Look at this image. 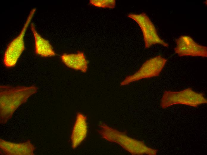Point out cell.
Masks as SVG:
<instances>
[{"instance_id": "10", "label": "cell", "mask_w": 207, "mask_h": 155, "mask_svg": "<svg viewBox=\"0 0 207 155\" xmlns=\"http://www.w3.org/2000/svg\"><path fill=\"white\" fill-rule=\"evenodd\" d=\"M61 60L68 68L83 73L87 72L88 62L84 53L78 51L74 53H64L61 56Z\"/></svg>"}, {"instance_id": "8", "label": "cell", "mask_w": 207, "mask_h": 155, "mask_svg": "<svg viewBox=\"0 0 207 155\" xmlns=\"http://www.w3.org/2000/svg\"><path fill=\"white\" fill-rule=\"evenodd\" d=\"M1 153L6 155H34V146L28 140L25 142L16 143L0 139Z\"/></svg>"}, {"instance_id": "4", "label": "cell", "mask_w": 207, "mask_h": 155, "mask_svg": "<svg viewBox=\"0 0 207 155\" xmlns=\"http://www.w3.org/2000/svg\"><path fill=\"white\" fill-rule=\"evenodd\" d=\"M167 61L166 59L160 55L147 60L136 72L126 77L121 85L125 86L142 79L158 76Z\"/></svg>"}, {"instance_id": "5", "label": "cell", "mask_w": 207, "mask_h": 155, "mask_svg": "<svg viewBox=\"0 0 207 155\" xmlns=\"http://www.w3.org/2000/svg\"><path fill=\"white\" fill-rule=\"evenodd\" d=\"M36 10V8L31 10L20 34L7 46L3 58V63L6 67H11L15 66L24 50V37Z\"/></svg>"}, {"instance_id": "7", "label": "cell", "mask_w": 207, "mask_h": 155, "mask_svg": "<svg viewBox=\"0 0 207 155\" xmlns=\"http://www.w3.org/2000/svg\"><path fill=\"white\" fill-rule=\"evenodd\" d=\"M176 41L174 51L180 57H207V47L197 43L189 36H181Z\"/></svg>"}, {"instance_id": "1", "label": "cell", "mask_w": 207, "mask_h": 155, "mask_svg": "<svg viewBox=\"0 0 207 155\" xmlns=\"http://www.w3.org/2000/svg\"><path fill=\"white\" fill-rule=\"evenodd\" d=\"M38 88L35 86H0V123H7L15 110L35 94Z\"/></svg>"}, {"instance_id": "12", "label": "cell", "mask_w": 207, "mask_h": 155, "mask_svg": "<svg viewBox=\"0 0 207 155\" xmlns=\"http://www.w3.org/2000/svg\"><path fill=\"white\" fill-rule=\"evenodd\" d=\"M115 0H90V3L94 6L102 8L113 9L116 5Z\"/></svg>"}, {"instance_id": "9", "label": "cell", "mask_w": 207, "mask_h": 155, "mask_svg": "<svg viewBox=\"0 0 207 155\" xmlns=\"http://www.w3.org/2000/svg\"><path fill=\"white\" fill-rule=\"evenodd\" d=\"M87 118L83 114L78 112L72 131L71 140L73 149L78 146L86 137L87 132Z\"/></svg>"}, {"instance_id": "2", "label": "cell", "mask_w": 207, "mask_h": 155, "mask_svg": "<svg viewBox=\"0 0 207 155\" xmlns=\"http://www.w3.org/2000/svg\"><path fill=\"white\" fill-rule=\"evenodd\" d=\"M98 131L102 137L116 143L133 155H155L157 150L147 146L144 142L129 137L102 122L98 125Z\"/></svg>"}, {"instance_id": "3", "label": "cell", "mask_w": 207, "mask_h": 155, "mask_svg": "<svg viewBox=\"0 0 207 155\" xmlns=\"http://www.w3.org/2000/svg\"><path fill=\"white\" fill-rule=\"evenodd\" d=\"M207 103L204 95L188 88L177 92L166 91L163 93L160 102L162 108L176 104H183L193 107Z\"/></svg>"}, {"instance_id": "6", "label": "cell", "mask_w": 207, "mask_h": 155, "mask_svg": "<svg viewBox=\"0 0 207 155\" xmlns=\"http://www.w3.org/2000/svg\"><path fill=\"white\" fill-rule=\"evenodd\" d=\"M128 16L134 20L140 27L143 33L146 48L156 44L161 45L166 47L169 46L168 44L159 36L154 24L145 13H131Z\"/></svg>"}, {"instance_id": "11", "label": "cell", "mask_w": 207, "mask_h": 155, "mask_svg": "<svg viewBox=\"0 0 207 155\" xmlns=\"http://www.w3.org/2000/svg\"><path fill=\"white\" fill-rule=\"evenodd\" d=\"M31 27L35 39L36 54L44 57L55 56L56 53L52 46L48 40L37 33L33 23L31 24Z\"/></svg>"}]
</instances>
